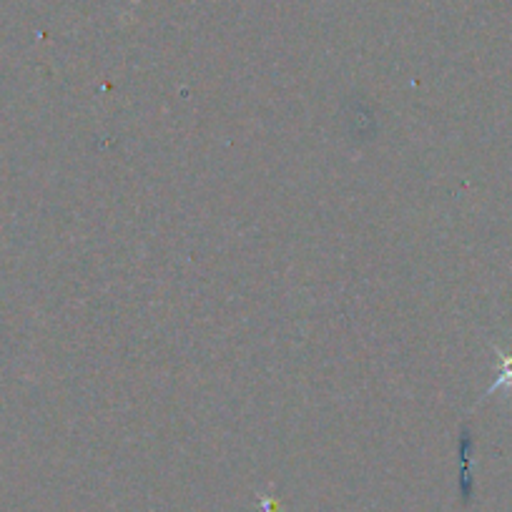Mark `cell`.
I'll use <instances>...</instances> for the list:
<instances>
[{
    "label": "cell",
    "instance_id": "6da1fadb",
    "mask_svg": "<svg viewBox=\"0 0 512 512\" xmlns=\"http://www.w3.org/2000/svg\"><path fill=\"white\" fill-rule=\"evenodd\" d=\"M262 512H279V505L274 500H269V497H264V500H262Z\"/></svg>",
    "mask_w": 512,
    "mask_h": 512
}]
</instances>
